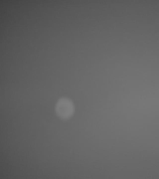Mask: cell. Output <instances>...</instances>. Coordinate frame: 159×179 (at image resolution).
Masks as SVG:
<instances>
[{
  "instance_id": "1",
  "label": "cell",
  "mask_w": 159,
  "mask_h": 179,
  "mask_svg": "<svg viewBox=\"0 0 159 179\" xmlns=\"http://www.w3.org/2000/svg\"><path fill=\"white\" fill-rule=\"evenodd\" d=\"M59 114L64 118L70 117L74 111V107L72 101L67 98L59 100L57 105Z\"/></svg>"
}]
</instances>
